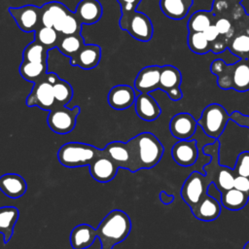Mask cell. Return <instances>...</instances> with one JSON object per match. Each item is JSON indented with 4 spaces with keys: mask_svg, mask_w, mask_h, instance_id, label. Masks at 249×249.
Wrapping results in <instances>:
<instances>
[{
    "mask_svg": "<svg viewBox=\"0 0 249 249\" xmlns=\"http://www.w3.org/2000/svg\"><path fill=\"white\" fill-rule=\"evenodd\" d=\"M85 45L81 34L60 35L56 49L65 56L72 57Z\"/></svg>",
    "mask_w": 249,
    "mask_h": 249,
    "instance_id": "cell-31",
    "label": "cell"
},
{
    "mask_svg": "<svg viewBox=\"0 0 249 249\" xmlns=\"http://www.w3.org/2000/svg\"><path fill=\"white\" fill-rule=\"evenodd\" d=\"M228 49L240 59H249V29L233 35L230 40Z\"/></svg>",
    "mask_w": 249,
    "mask_h": 249,
    "instance_id": "cell-30",
    "label": "cell"
},
{
    "mask_svg": "<svg viewBox=\"0 0 249 249\" xmlns=\"http://www.w3.org/2000/svg\"><path fill=\"white\" fill-rule=\"evenodd\" d=\"M209 185L205 175L198 171H193L182 186L181 196L192 208L207 194Z\"/></svg>",
    "mask_w": 249,
    "mask_h": 249,
    "instance_id": "cell-9",
    "label": "cell"
},
{
    "mask_svg": "<svg viewBox=\"0 0 249 249\" xmlns=\"http://www.w3.org/2000/svg\"><path fill=\"white\" fill-rule=\"evenodd\" d=\"M60 34L53 27L41 26L34 32V40L43 45L47 50L56 48Z\"/></svg>",
    "mask_w": 249,
    "mask_h": 249,
    "instance_id": "cell-35",
    "label": "cell"
},
{
    "mask_svg": "<svg viewBox=\"0 0 249 249\" xmlns=\"http://www.w3.org/2000/svg\"><path fill=\"white\" fill-rule=\"evenodd\" d=\"M48 52L49 50L34 40L24 48L22 52V61L47 63Z\"/></svg>",
    "mask_w": 249,
    "mask_h": 249,
    "instance_id": "cell-34",
    "label": "cell"
},
{
    "mask_svg": "<svg viewBox=\"0 0 249 249\" xmlns=\"http://www.w3.org/2000/svg\"><path fill=\"white\" fill-rule=\"evenodd\" d=\"M220 36L226 38L229 42L234 35V26L230 18L226 17L216 18L214 22Z\"/></svg>",
    "mask_w": 249,
    "mask_h": 249,
    "instance_id": "cell-38",
    "label": "cell"
},
{
    "mask_svg": "<svg viewBox=\"0 0 249 249\" xmlns=\"http://www.w3.org/2000/svg\"><path fill=\"white\" fill-rule=\"evenodd\" d=\"M230 3H233V4H240V2H242L243 0H226Z\"/></svg>",
    "mask_w": 249,
    "mask_h": 249,
    "instance_id": "cell-47",
    "label": "cell"
},
{
    "mask_svg": "<svg viewBox=\"0 0 249 249\" xmlns=\"http://www.w3.org/2000/svg\"><path fill=\"white\" fill-rule=\"evenodd\" d=\"M174 196L173 195H168L166 192L164 191H161L160 193V200L165 204V205H168V204H171L173 201H174Z\"/></svg>",
    "mask_w": 249,
    "mask_h": 249,
    "instance_id": "cell-46",
    "label": "cell"
},
{
    "mask_svg": "<svg viewBox=\"0 0 249 249\" xmlns=\"http://www.w3.org/2000/svg\"><path fill=\"white\" fill-rule=\"evenodd\" d=\"M233 188L249 195V177L236 175L233 181Z\"/></svg>",
    "mask_w": 249,
    "mask_h": 249,
    "instance_id": "cell-40",
    "label": "cell"
},
{
    "mask_svg": "<svg viewBox=\"0 0 249 249\" xmlns=\"http://www.w3.org/2000/svg\"><path fill=\"white\" fill-rule=\"evenodd\" d=\"M196 126L197 122L190 113L186 112L176 114L169 122L171 134L179 140L191 139L196 130Z\"/></svg>",
    "mask_w": 249,
    "mask_h": 249,
    "instance_id": "cell-14",
    "label": "cell"
},
{
    "mask_svg": "<svg viewBox=\"0 0 249 249\" xmlns=\"http://www.w3.org/2000/svg\"><path fill=\"white\" fill-rule=\"evenodd\" d=\"M134 106L137 116L146 122L157 120L161 113L159 103L150 93H139L136 96Z\"/></svg>",
    "mask_w": 249,
    "mask_h": 249,
    "instance_id": "cell-20",
    "label": "cell"
},
{
    "mask_svg": "<svg viewBox=\"0 0 249 249\" xmlns=\"http://www.w3.org/2000/svg\"><path fill=\"white\" fill-rule=\"evenodd\" d=\"M75 15L81 24H93L102 17V5L98 0H80Z\"/></svg>",
    "mask_w": 249,
    "mask_h": 249,
    "instance_id": "cell-21",
    "label": "cell"
},
{
    "mask_svg": "<svg viewBox=\"0 0 249 249\" xmlns=\"http://www.w3.org/2000/svg\"><path fill=\"white\" fill-rule=\"evenodd\" d=\"M139 169H150L156 166L164 152V148L158 137L152 132H141L128 140Z\"/></svg>",
    "mask_w": 249,
    "mask_h": 249,
    "instance_id": "cell-2",
    "label": "cell"
},
{
    "mask_svg": "<svg viewBox=\"0 0 249 249\" xmlns=\"http://www.w3.org/2000/svg\"><path fill=\"white\" fill-rule=\"evenodd\" d=\"M8 11L17 25L23 32H35L42 26L40 7L36 5L29 4L20 7H10Z\"/></svg>",
    "mask_w": 249,
    "mask_h": 249,
    "instance_id": "cell-10",
    "label": "cell"
},
{
    "mask_svg": "<svg viewBox=\"0 0 249 249\" xmlns=\"http://www.w3.org/2000/svg\"><path fill=\"white\" fill-rule=\"evenodd\" d=\"M95 230L100 240V249H113L116 244L128 236L131 231V220L124 211L114 209L102 219Z\"/></svg>",
    "mask_w": 249,
    "mask_h": 249,
    "instance_id": "cell-1",
    "label": "cell"
},
{
    "mask_svg": "<svg viewBox=\"0 0 249 249\" xmlns=\"http://www.w3.org/2000/svg\"><path fill=\"white\" fill-rule=\"evenodd\" d=\"M135 89L128 85H117L108 93V103L115 110H124L134 104Z\"/></svg>",
    "mask_w": 249,
    "mask_h": 249,
    "instance_id": "cell-18",
    "label": "cell"
},
{
    "mask_svg": "<svg viewBox=\"0 0 249 249\" xmlns=\"http://www.w3.org/2000/svg\"><path fill=\"white\" fill-rule=\"evenodd\" d=\"M89 169L94 180L100 183H107L115 178L119 167L102 149L101 155L89 165Z\"/></svg>",
    "mask_w": 249,
    "mask_h": 249,
    "instance_id": "cell-12",
    "label": "cell"
},
{
    "mask_svg": "<svg viewBox=\"0 0 249 249\" xmlns=\"http://www.w3.org/2000/svg\"><path fill=\"white\" fill-rule=\"evenodd\" d=\"M101 58V48L95 44L84 45L72 57L70 63L83 69H92L96 67Z\"/></svg>",
    "mask_w": 249,
    "mask_h": 249,
    "instance_id": "cell-19",
    "label": "cell"
},
{
    "mask_svg": "<svg viewBox=\"0 0 249 249\" xmlns=\"http://www.w3.org/2000/svg\"><path fill=\"white\" fill-rule=\"evenodd\" d=\"M53 89L55 100V106H66L71 101L73 97V89L68 82L56 76L53 83Z\"/></svg>",
    "mask_w": 249,
    "mask_h": 249,
    "instance_id": "cell-32",
    "label": "cell"
},
{
    "mask_svg": "<svg viewBox=\"0 0 249 249\" xmlns=\"http://www.w3.org/2000/svg\"><path fill=\"white\" fill-rule=\"evenodd\" d=\"M232 89L244 92L249 90V59H238L233 63L231 73Z\"/></svg>",
    "mask_w": 249,
    "mask_h": 249,
    "instance_id": "cell-26",
    "label": "cell"
},
{
    "mask_svg": "<svg viewBox=\"0 0 249 249\" xmlns=\"http://www.w3.org/2000/svg\"><path fill=\"white\" fill-rule=\"evenodd\" d=\"M233 169L236 175L249 177V151L241 152L237 156Z\"/></svg>",
    "mask_w": 249,
    "mask_h": 249,
    "instance_id": "cell-39",
    "label": "cell"
},
{
    "mask_svg": "<svg viewBox=\"0 0 249 249\" xmlns=\"http://www.w3.org/2000/svg\"><path fill=\"white\" fill-rule=\"evenodd\" d=\"M27 190L26 181L17 173H5L0 177V191L10 198L22 196Z\"/></svg>",
    "mask_w": 249,
    "mask_h": 249,
    "instance_id": "cell-22",
    "label": "cell"
},
{
    "mask_svg": "<svg viewBox=\"0 0 249 249\" xmlns=\"http://www.w3.org/2000/svg\"><path fill=\"white\" fill-rule=\"evenodd\" d=\"M160 66L148 65L143 67L137 74L133 86L140 93H150L160 88Z\"/></svg>",
    "mask_w": 249,
    "mask_h": 249,
    "instance_id": "cell-15",
    "label": "cell"
},
{
    "mask_svg": "<svg viewBox=\"0 0 249 249\" xmlns=\"http://www.w3.org/2000/svg\"><path fill=\"white\" fill-rule=\"evenodd\" d=\"M243 249H249V241H247L243 247Z\"/></svg>",
    "mask_w": 249,
    "mask_h": 249,
    "instance_id": "cell-48",
    "label": "cell"
},
{
    "mask_svg": "<svg viewBox=\"0 0 249 249\" xmlns=\"http://www.w3.org/2000/svg\"><path fill=\"white\" fill-rule=\"evenodd\" d=\"M82 25L77 18L75 13L69 11L66 15L65 18L63 19V22L60 27L59 34L60 35H75V34H81L82 31Z\"/></svg>",
    "mask_w": 249,
    "mask_h": 249,
    "instance_id": "cell-37",
    "label": "cell"
},
{
    "mask_svg": "<svg viewBox=\"0 0 249 249\" xmlns=\"http://www.w3.org/2000/svg\"><path fill=\"white\" fill-rule=\"evenodd\" d=\"M221 202L206 194L194 207L191 208L195 218L203 222H211L216 220L221 214Z\"/></svg>",
    "mask_w": 249,
    "mask_h": 249,
    "instance_id": "cell-17",
    "label": "cell"
},
{
    "mask_svg": "<svg viewBox=\"0 0 249 249\" xmlns=\"http://www.w3.org/2000/svg\"><path fill=\"white\" fill-rule=\"evenodd\" d=\"M174 161L181 166H191L196 163L198 157L197 144L196 140H179L171 150Z\"/></svg>",
    "mask_w": 249,
    "mask_h": 249,
    "instance_id": "cell-16",
    "label": "cell"
},
{
    "mask_svg": "<svg viewBox=\"0 0 249 249\" xmlns=\"http://www.w3.org/2000/svg\"><path fill=\"white\" fill-rule=\"evenodd\" d=\"M119 25L138 41L149 42L153 37L154 27L150 18L146 14L137 12L136 10L121 14Z\"/></svg>",
    "mask_w": 249,
    "mask_h": 249,
    "instance_id": "cell-5",
    "label": "cell"
},
{
    "mask_svg": "<svg viewBox=\"0 0 249 249\" xmlns=\"http://www.w3.org/2000/svg\"><path fill=\"white\" fill-rule=\"evenodd\" d=\"M121 7V14L135 11L142 0H117Z\"/></svg>",
    "mask_w": 249,
    "mask_h": 249,
    "instance_id": "cell-42",
    "label": "cell"
},
{
    "mask_svg": "<svg viewBox=\"0 0 249 249\" xmlns=\"http://www.w3.org/2000/svg\"><path fill=\"white\" fill-rule=\"evenodd\" d=\"M217 16L212 11L198 10L192 14L188 20L189 32H203L208 26L214 24Z\"/></svg>",
    "mask_w": 249,
    "mask_h": 249,
    "instance_id": "cell-28",
    "label": "cell"
},
{
    "mask_svg": "<svg viewBox=\"0 0 249 249\" xmlns=\"http://www.w3.org/2000/svg\"><path fill=\"white\" fill-rule=\"evenodd\" d=\"M69 11L64 4L58 1L47 2L40 7L41 23L43 26L53 27L59 32L63 19Z\"/></svg>",
    "mask_w": 249,
    "mask_h": 249,
    "instance_id": "cell-13",
    "label": "cell"
},
{
    "mask_svg": "<svg viewBox=\"0 0 249 249\" xmlns=\"http://www.w3.org/2000/svg\"><path fill=\"white\" fill-rule=\"evenodd\" d=\"M104 152L115 161L119 168L136 172L139 169L133 149L130 143L123 141H113L108 143L103 149Z\"/></svg>",
    "mask_w": 249,
    "mask_h": 249,
    "instance_id": "cell-8",
    "label": "cell"
},
{
    "mask_svg": "<svg viewBox=\"0 0 249 249\" xmlns=\"http://www.w3.org/2000/svg\"><path fill=\"white\" fill-rule=\"evenodd\" d=\"M230 120L231 115L221 104L211 103L202 110L196 122L208 137L216 140L222 135Z\"/></svg>",
    "mask_w": 249,
    "mask_h": 249,
    "instance_id": "cell-4",
    "label": "cell"
},
{
    "mask_svg": "<svg viewBox=\"0 0 249 249\" xmlns=\"http://www.w3.org/2000/svg\"><path fill=\"white\" fill-rule=\"evenodd\" d=\"M57 75L55 73H47L40 81L33 84V88L26 97L28 107H39L45 111H51L55 106V100L53 89V83Z\"/></svg>",
    "mask_w": 249,
    "mask_h": 249,
    "instance_id": "cell-6",
    "label": "cell"
},
{
    "mask_svg": "<svg viewBox=\"0 0 249 249\" xmlns=\"http://www.w3.org/2000/svg\"><path fill=\"white\" fill-rule=\"evenodd\" d=\"M235 176L236 174L234 172V169H231L228 166L220 165L213 178L212 183L215 185L216 189L220 193H223L227 190L233 188V181Z\"/></svg>",
    "mask_w": 249,
    "mask_h": 249,
    "instance_id": "cell-33",
    "label": "cell"
},
{
    "mask_svg": "<svg viewBox=\"0 0 249 249\" xmlns=\"http://www.w3.org/2000/svg\"><path fill=\"white\" fill-rule=\"evenodd\" d=\"M193 3L194 0H160V8L167 18L180 20L187 17Z\"/></svg>",
    "mask_w": 249,
    "mask_h": 249,
    "instance_id": "cell-24",
    "label": "cell"
},
{
    "mask_svg": "<svg viewBox=\"0 0 249 249\" xmlns=\"http://www.w3.org/2000/svg\"><path fill=\"white\" fill-rule=\"evenodd\" d=\"M249 199V195L234 188L221 193V204L228 210L237 211L245 207Z\"/></svg>",
    "mask_w": 249,
    "mask_h": 249,
    "instance_id": "cell-27",
    "label": "cell"
},
{
    "mask_svg": "<svg viewBox=\"0 0 249 249\" xmlns=\"http://www.w3.org/2000/svg\"><path fill=\"white\" fill-rule=\"evenodd\" d=\"M230 2L226 0H213V5H212V12L216 15L219 16L225 11H227L230 8Z\"/></svg>",
    "mask_w": 249,
    "mask_h": 249,
    "instance_id": "cell-44",
    "label": "cell"
},
{
    "mask_svg": "<svg viewBox=\"0 0 249 249\" xmlns=\"http://www.w3.org/2000/svg\"><path fill=\"white\" fill-rule=\"evenodd\" d=\"M80 107L74 106L67 108L66 106H54L49 111L47 123L51 130L57 134H66L71 132L77 122V117L80 114Z\"/></svg>",
    "mask_w": 249,
    "mask_h": 249,
    "instance_id": "cell-7",
    "label": "cell"
},
{
    "mask_svg": "<svg viewBox=\"0 0 249 249\" xmlns=\"http://www.w3.org/2000/svg\"><path fill=\"white\" fill-rule=\"evenodd\" d=\"M228 46L229 41L226 38L220 36L216 41L210 43V52L214 53H220L226 51V49H228Z\"/></svg>",
    "mask_w": 249,
    "mask_h": 249,
    "instance_id": "cell-41",
    "label": "cell"
},
{
    "mask_svg": "<svg viewBox=\"0 0 249 249\" xmlns=\"http://www.w3.org/2000/svg\"><path fill=\"white\" fill-rule=\"evenodd\" d=\"M231 120L240 126L249 127V116L241 114L238 111H233L231 114Z\"/></svg>",
    "mask_w": 249,
    "mask_h": 249,
    "instance_id": "cell-43",
    "label": "cell"
},
{
    "mask_svg": "<svg viewBox=\"0 0 249 249\" xmlns=\"http://www.w3.org/2000/svg\"><path fill=\"white\" fill-rule=\"evenodd\" d=\"M96 237L95 229L89 224H80L71 231L70 244L73 249H86L92 245Z\"/></svg>",
    "mask_w": 249,
    "mask_h": 249,
    "instance_id": "cell-23",
    "label": "cell"
},
{
    "mask_svg": "<svg viewBox=\"0 0 249 249\" xmlns=\"http://www.w3.org/2000/svg\"><path fill=\"white\" fill-rule=\"evenodd\" d=\"M20 76L31 83H36L43 79L48 73L47 63L22 61L18 67Z\"/></svg>",
    "mask_w": 249,
    "mask_h": 249,
    "instance_id": "cell-29",
    "label": "cell"
},
{
    "mask_svg": "<svg viewBox=\"0 0 249 249\" xmlns=\"http://www.w3.org/2000/svg\"><path fill=\"white\" fill-rule=\"evenodd\" d=\"M102 149L82 142H67L57 152V160L65 167L75 168L89 166L99 155Z\"/></svg>",
    "mask_w": 249,
    "mask_h": 249,
    "instance_id": "cell-3",
    "label": "cell"
},
{
    "mask_svg": "<svg viewBox=\"0 0 249 249\" xmlns=\"http://www.w3.org/2000/svg\"><path fill=\"white\" fill-rule=\"evenodd\" d=\"M188 47L196 54H205L210 52V42L207 41L203 32H189Z\"/></svg>",
    "mask_w": 249,
    "mask_h": 249,
    "instance_id": "cell-36",
    "label": "cell"
},
{
    "mask_svg": "<svg viewBox=\"0 0 249 249\" xmlns=\"http://www.w3.org/2000/svg\"><path fill=\"white\" fill-rule=\"evenodd\" d=\"M182 83V74L180 70L173 65L160 66V88L173 101H178L183 97V92L180 88Z\"/></svg>",
    "mask_w": 249,
    "mask_h": 249,
    "instance_id": "cell-11",
    "label": "cell"
},
{
    "mask_svg": "<svg viewBox=\"0 0 249 249\" xmlns=\"http://www.w3.org/2000/svg\"><path fill=\"white\" fill-rule=\"evenodd\" d=\"M246 17H247V22H248L247 25H248V28H249V15H247Z\"/></svg>",
    "mask_w": 249,
    "mask_h": 249,
    "instance_id": "cell-49",
    "label": "cell"
},
{
    "mask_svg": "<svg viewBox=\"0 0 249 249\" xmlns=\"http://www.w3.org/2000/svg\"><path fill=\"white\" fill-rule=\"evenodd\" d=\"M18 210L14 206L0 208V233L4 243H8L14 234V228L18 219Z\"/></svg>",
    "mask_w": 249,
    "mask_h": 249,
    "instance_id": "cell-25",
    "label": "cell"
},
{
    "mask_svg": "<svg viewBox=\"0 0 249 249\" xmlns=\"http://www.w3.org/2000/svg\"><path fill=\"white\" fill-rule=\"evenodd\" d=\"M203 34L205 36V38L207 39L208 42L212 43L214 41H216L219 37H220V34L215 26V24H211L210 26H208L204 31H203Z\"/></svg>",
    "mask_w": 249,
    "mask_h": 249,
    "instance_id": "cell-45",
    "label": "cell"
}]
</instances>
